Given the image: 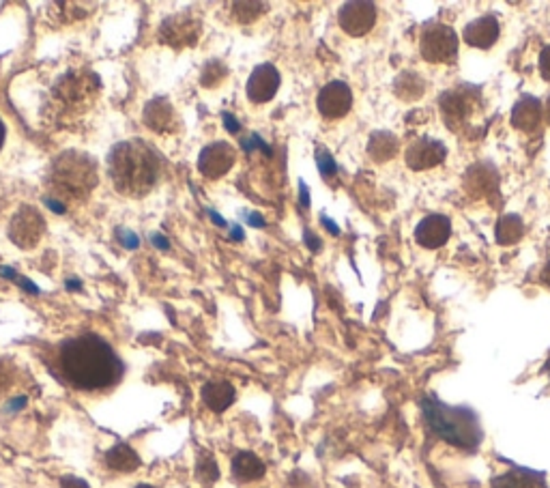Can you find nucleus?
<instances>
[{"label":"nucleus","mask_w":550,"mask_h":488,"mask_svg":"<svg viewBox=\"0 0 550 488\" xmlns=\"http://www.w3.org/2000/svg\"><path fill=\"white\" fill-rule=\"evenodd\" d=\"M119 241L123 243V248H130V250H136L138 246H140V239H138L134 232H130V231H123V228H121L119 231Z\"/></svg>","instance_id":"obj_30"},{"label":"nucleus","mask_w":550,"mask_h":488,"mask_svg":"<svg viewBox=\"0 0 550 488\" xmlns=\"http://www.w3.org/2000/svg\"><path fill=\"white\" fill-rule=\"evenodd\" d=\"M396 91H398L402 99H417L424 93V83H421V78L417 74L406 71V74L400 75L398 83H396Z\"/></svg>","instance_id":"obj_25"},{"label":"nucleus","mask_w":550,"mask_h":488,"mask_svg":"<svg viewBox=\"0 0 550 488\" xmlns=\"http://www.w3.org/2000/svg\"><path fill=\"white\" fill-rule=\"evenodd\" d=\"M279 89V74L273 65L264 63L258 65L256 69L252 71L248 80V98L254 101V104H267V101L273 99V95L278 93Z\"/></svg>","instance_id":"obj_11"},{"label":"nucleus","mask_w":550,"mask_h":488,"mask_svg":"<svg viewBox=\"0 0 550 488\" xmlns=\"http://www.w3.org/2000/svg\"><path fill=\"white\" fill-rule=\"evenodd\" d=\"M208 213H211V220H213V222H216V224H217V226H226V222H224V220H222V217H220V216H217V213H216V211H208Z\"/></svg>","instance_id":"obj_43"},{"label":"nucleus","mask_w":550,"mask_h":488,"mask_svg":"<svg viewBox=\"0 0 550 488\" xmlns=\"http://www.w3.org/2000/svg\"><path fill=\"white\" fill-rule=\"evenodd\" d=\"M467 187L475 196H492L499 187V177L495 168L488 164H477L467 172Z\"/></svg>","instance_id":"obj_17"},{"label":"nucleus","mask_w":550,"mask_h":488,"mask_svg":"<svg viewBox=\"0 0 550 488\" xmlns=\"http://www.w3.org/2000/svg\"><path fill=\"white\" fill-rule=\"evenodd\" d=\"M323 224H325V226H327V228H329V231H331V232H334V235H338V226H335V224H334V222H331V220H327V217H323Z\"/></svg>","instance_id":"obj_42"},{"label":"nucleus","mask_w":550,"mask_h":488,"mask_svg":"<svg viewBox=\"0 0 550 488\" xmlns=\"http://www.w3.org/2000/svg\"><path fill=\"white\" fill-rule=\"evenodd\" d=\"M539 71H542V78L550 83V45H546L539 54Z\"/></svg>","instance_id":"obj_31"},{"label":"nucleus","mask_w":550,"mask_h":488,"mask_svg":"<svg viewBox=\"0 0 550 488\" xmlns=\"http://www.w3.org/2000/svg\"><path fill=\"white\" fill-rule=\"evenodd\" d=\"M222 116H224V125H226V130H228V131H232V134H237V131L241 130V123H239V121L234 119L231 112H224Z\"/></svg>","instance_id":"obj_32"},{"label":"nucleus","mask_w":550,"mask_h":488,"mask_svg":"<svg viewBox=\"0 0 550 488\" xmlns=\"http://www.w3.org/2000/svg\"><path fill=\"white\" fill-rule=\"evenodd\" d=\"M110 179L125 196H145L160 179V157L142 140H125L112 149L108 157Z\"/></svg>","instance_id":"obj_2"},{"label":"nucleus","mask_w":550,"mask_h":488,"mask_svg":"<svg viewBox=\"0 0 550 488\" xmlns=\"http://www.w3.org/2000/svg\"><path fill=\"white\" fill-rule=\"evenodd\" d=\"M420 50L428 63H450L456 59L458 37L445 24H435L421 33Z\"/></svg>","instance_id":"obj_5"},{"label":"nucleus","mask_w":550,"mask_h":488,"mask_svg":"<svg viewBox=\"0 0 550 488\" xmlns=\"http://www.w3.org/2000/svg\"><path fill=\"white\" fill-rule=\"evenodd\" d=\"M445 155L447 149L443 142L435 138H420L406 149V164L412 170H426V168L441 164Z\"/></svg>","instance_id":"obj_12"},{"label":"nucleus","mask_w":550,"mask_h":488,"mask_svg":"<svg viewBox=\"0 0 550 488\" xmlns=\"http://www.w3.org/2000/svg\"><path fill=\"white\" fill-rule=\"evenodd\" d=\"M234 160H237V155H234V149L228 142H213V145L205 146L200 157H198V170L208 179H220L231 170Z\"/></svg>","instance_id":"obj_9"},{"label":"nucleus","mask_w":550,"mask_h":488,"mask_svg":"<svg viewBox=\"0 0 550 488\" xmlns=\"http://www.w3.org/2000/svg\"><path fill=\"white\" fill-rule=\"evenodd\" d=\"M299 194H302V202H303V207H308V187H305V183H302V185H299Z\"/></svg>","instance_id":"obj_40"},{"label":"nucleus","mask_w":550,"mask_h":488,"mask_svg":"<svg viewBox=\"0 0 550 488\" xmlns=\"http://www.w3.org/2000/svg\"><path fill=\"white\" fill-rule=\"evenodd\" d=\"M196 476L200 477L202 482H207V484H211V482H216L217 477H220L216 459H213L211 454H207V452H202L200 459L196 462Z\"/></svg>","instance_id":"obj_27"},{"label":"nucleus","mask_w":550,"mask_h":488,"mask_svg":"<svg viewBox=\"0 0 550 488\" xmlns=\"http://www.w3.org/2000/svg\"><path fill=\"white\" fill-rule=\"evenodd\" d=\"M69 288H78L80 287V279H67Z\"/></svg>","instance_id":"obj_45"},{"label":"nucleus","mask_w":550,"mask_h":488,"mask_svg":"<svg viewBox=\"0 0 550 488\" xmlns=\"http://www.w3.org/2000/svg\"><path fill=\"white\" fill-rule=\"evenodd\" d=\"M248 224H249V226L263 228V226H264V220H263L261 216H258V213H249V216H248Z\"/></svg>","instance_id":"obj_36"},{"label":"nucleus","mask_w":550,"mask_h":488,"mask_svg":"<svg viewBox=\"0 0 550 488\" xmlns=\"http://www.w3.org/2000/svg\"><path fill=\"white\" fill-rule=\"evenodd\" d=\"M18 282L22 284V288L24 291H30L33 295H37L39 293V288H35V284L30 282V279H24V278H18Z\"/></svg>","instance_id":"obj_37"},{"label":"nucleus","mask_w":550,"mask_h":488,"mask_svg":"<svg viewBox=\"0 0 550 488\" xmlns=\"http://www.w3.org/2000/svg\"><path fill=\"white\" fill-rule=\"evenodd\" d=\"M232 474L241 482L261 480L264 476V462L252 452H239L232 460Z\"/></svg>","instance_id":"obj_20"},{"label":"nucleus","mask_w":550,"mask_h":488,"mask_svg":"<svg viewBox=\"0 0 550 488\" xmlns=\"http://www.w3.org/2000/svg\"><path fill=\"white\" fill-rule=\"evenodd\" d=\"M539 121H542V104L536 98L524 95L516 101L512 110V125L516 130L533 131L539 125Z\"/></svg>","instance_id":"obj_16"},{"label":"nucleus","mask_w":550,"mask_h":488,"mask_svg":"<svg viewBox=\"0 0 550 488\" xmlns=\"http://www.w3.org/2000/svg\"><path fill=\"white\" fill-rule=\"evenodd\" d=\"M45 205H48L54 213H65V211H67V207H65L60 201H54V198H48V201H45Z\"/></svg>","instance_id":"obj_34"},{"label":"nucleus","mask_w":550,"mask_h":488,"mask_svg":"<svg viewBox=\"0 0 550 488\" xmlns=\"http://www.w3.org/2000/svg\"><path fill=\"white\" fill-rule=\"evenodd\" d=\"M305 243L310 246V250H318L320 248V241H317V239L312 237V232H305Z\"/></svg>","instance_id":"obj_38"},{"label":"nucleus","mask_w":550,"mask_h":488,"mask_svg":"<svg viewBox=\"0 0 550 488\" xmlns=\"http://www.w3.org/2000/svg\"><path fill=\"white\" fill-rule=\"evenodd\" d=\"M232 9V15L239 20V22L243 24H249L254 22V20L258 18V15L264 13V9H267V4L264 3H232L231 4Z\"/></svg>","instance_id":"obj_26"},{"label":"nucleus","mask_w":550,"mask_h":488,"mask_svg":"<svg viewBox=\"0 0 550 488\" xmlns=\"http://www.w3.org/2000/svg\"><path fill=\"white\" fill-rule=\"evenodd\" d=\"M450 235H452L450 217L439 216V213L424 217L415 228V241L420 243V246L428 248V250H436V248L445 246Z\"/></svg>","instance_id":"obj_13"},{"label":"nucleus","mask_w":550,"mask_h":488,"mask_svg":"<svg viewBox=\"0 0 550 488\" xmlns=\"http://www.w3.org/2000/svg\"><path fill=\"white\" fill-rule=\"evenodd\" d=\"M48 185L52 190L54 201L60 198L63 205L82 201L97 185V164L86 153L67 151L52 161Z\"/></svg>","instance_id":"obj_4"},{"label":"nucleus","mask_w":550,"mask_h":488,"mask_svg":"<svg viewBox=\"0 0 550 488\" xmlns=\"http://www.w3.org/2000/svg\"><path fill=\"white\" fill-rule=\"evenodd\" d=\"M317 164H318L320 175H323L325 179H331V177L335 175V170H338V168H335L334 157H331L325 149L317 151Z\"/></svg>","instance_id":"obj_29"},{"label":"nucleus","mask_w":550,"mask_h":488,"mask_svg":"<svg viewBox=\"0 0 550 488\" xmlns=\"http://www.w3.org/2000/svg\"><path fill=\"white\" fill-rule=\"evenodd\" d=\"M4 136H7V130H4V123L0 121V149H3V145H4Z\"/></svg>","instance_id":"obj_44"},{"label":"nucleus","mask_w":550,"mask_h":488,"mask_svg":"<svg viewBox=\"0 0 550 488\" xmlns=\"http://www.w3.org/2000/svg\"><path fill=\"white\" fill-rule=\"evenodd\" d=\"M492 488H548L542 474H533L527 469H512L507 474L495 477Z\"/></svg>","instance_id":"obj_19"},{"label":"nucleus","mask_w":550,"mask_h":488,"mask_svg":"<svg viewBox=\"0 0 550 488\" xmlns=\"http://www.w3.org/2000/svg\"><path fill=\"white\" fill-rule=\"evenodd\" d=\"M232 232H234V239H241V228L234 226V231H232Z\"/></svg>","instance_id":"obj_46"},{"label":"nucleus","mask_w":550,"mask_h":488,"mask_svg":"<svg viewBox=\"0 0 550 488\" xmlns=\"http://www.w3.org/2000/svg\"><path fill=\"white\" fill-rule=\"evenodd\" d=\"M499 20L492 15H482V18L473 20L465 28V42L473 48L488 50L499 39Z\"/></svg>","instance_id":"obj_15"},{"label":"nucleus","mask_w":550,"mask_h":488,"mask_svg":"<svg viewBox=\"0 0 550 488\" xmlns=\"http://www.w3.org/2000/svg\"><path fill=\"white\" fill-rule=\"evenodd\" d=\"M45 231V222L35 207H20L12 224H9V237L15 246L20 248H35L39 243Z\"/></svg>","instance_id":"obj_7"},{"label":"nucleus","mask_w":550,"mask_h":488,"mask_svg":"<svg viewBox=\"0 0 550 488\" xmlns=\"http://www.w3.org/2000/svg\"><path fill=\"white\" fill-rule=\"evenodd\" d=\"M106 462H108V467H112L114 471H123V474H127V471L138 469L140 459H138V454L130 445L121 444L112 447L108 454H106Z\"/></svg>","instance_id":"obj_23"},{"label":"nucleus","mask_w":550,"mask_h":488,"mask_svg":"<svg viewBox=\"0 0 550 488\" xmlns=\"http://www.w3.org/2000/svg\"><path fill=\"white\" fill-rule=\"evenodd\" d=\"M202 400L211 411H226L234 403V388L228 381H211L202 388Z\"/></svg>","instance_id":"obj_18"},{"label":"nucleus","mask_w":550,"mask_h":488,"mask_svg":"<svg viewBox=\"0 0 550 488\" xmlns=\"http://www.w3.org/2000/svg\"><path fill=\"white\" fill-rule=\"evenodd\" d=\"M340 27L346 33L353 35V37H361V35L370 33V28L376 22V7L374 3L368 0H353V3H346L340 9Z\"/></svg>","instance_id":"obj_8"},{"label":"nucleus","mask_w":550,"mask_h":488,"mask_svg":"<svg viewBox=\"0 0 550 488\" xmlns=\"http://www.w3.org/2000/svg\"><path fill=\"white\" fill-rule=\"evenodd\" d=\"M60 488H89V484L84 480H78V477H63Z\"/></svg>","instance_id":"obj_33"},{"label":"nucleus","mask_w":550,"mask_h":488,"mask_svg":"<svg viewBox=\"0 0 550 488\" xmlns=\"http://www.w3.org/2000/svg\"><path fill=\"white\" fill-rule=\"evenodd\" d=\"M224 75H226V67H224L220 60H211V63H207V67L202 69L200 83L202 86H216L220 84Z\"/></svg>","instance_id":"obj_28"},{"label":"nucleus","mask_w":550,"mask_h":488,"mask_svg":"<svg viewBox=\"0 0 550 488\" xmlns=\"http://www.w3.org/2000/svg\"><path fill=\"white\" fill-rule=\"evenodd\" d=\"M542 282L546 284V287L550 288V263L546 267H544V272H542Z\"/></svg>","instance_id":"obj_41"},{"label":"nucleus","mask_w":550,"mask_h":488,"mask_svg":"<svg viewBox=\"0 0 550 488\" xmlns=\"http://www.w3.org/2000/svg\"><path fill=\"white\" fill-rule=\"evenodd\" d=\"M398 151V138L389 131H376L368 142V153L374 161H387Z\"/></svg>","instance_id":"obj_21"},{"label":"nucleus","mask_w":550,"mask_h":488,"mask_svg":"<svg viewBox=\"0 0 550 488\" xmlns=\"http://www.w3.org/2000/svg\"><path fill=\"white\" fill-rule=\"evenodd\" d=\"M202 33L200 20L193 18L190 13H177L161 22L160 37L172 48H190L198 42Z\"/></svg>","instance_id":"obj_6"},{"label":"nucleus","mask_w":550,"mask_h":488,"mask_svg":"<svg viewBox=\"0 0 550 488\" xmlns=\"http://www.w3.org/2000/svg\"><path fill=\"white\" fill-rule=\"evenodd\" d=\"M317 106L320 114L327 116V119H340L353 106V93H350L349 84L335 80V83L323 86V91L318 93Z\"/></svg>","instance_id":"obj_10"},{"label":"nucleus","mask_w":550,"mask_h":488,"mask_svg":"<svg viewBox=\"0 0 550 488\" xmlns=\"http://www.w3.org/2000/svg\"><path fill=\"white\" fill-rule=\"evenodd\" d=\"M421 409H424V418L432 433L447 444L471 452L482 444L483 430L480 418L468 406L443 405L435 396H428L421 400Z\"/></svg>","instance_id":"obj_3"},{"label":"nucleus","mask_w":550,"mask_h":488,"mask_svg":"<svg viewBox=\"0 0 550 488\" xmlns=\"http://www.w3.org/2000/svg\"><path fill=\"white\" fill-rule=\"evenodd\" d=\"M136 488H153V486H146V484H140V486H136Z\"/></svg>","instance_id":"obj_48"},{"label":"nucleus","mask_w":550,"mask_h":488,"mask_svg":"<svg viewBox=\"0 0 550 488\" xmlns=\"http://www.w3.org/2000/svg\"><path fill=\"white\" fill-rule=\"evenodd\" d=\"M524 235V224L518 216H503L501 220L497 222L495 228V239L499 246H512V243L521 241Z\"/></svg>","instance_id":"obj_22"},{"label":"nucleus","mask_w":550,"mask_h":488,"mask_svg":"<svg viewBox=\"0 0 550 488\" xmlns=\"http://www.w3.org/2000/svg\"><path fill=\"white\" fill-rule=\"evenodd\" d=\"M0 276L9 278V279H15V282H18V276H15V272H13L12 267H0Z\"/></svg>","instance_id":"obj_39"},{"label":"nucleus","mask_w":550,"mask_h":488,"mask_svg":"<svg viewBox=\"0 0 550 488\" xmlns=\"http://www.w3.org/2000/svg\"><path fill=\"white\" fill-rule=\"evenodd\" d=\"M151 241H153V246L160 248V250H168V248H170V243H168L166 239H164V237H160V235H153V237H151Z\"/></svg>","instance_id":"obj_35"},{"label":"nucleus","mask_w":550,"mask_h":488,"mask_svg":"<svg viewBox=\"0 0 550 488\" xmlns=\"http://www.w3.org/2000/svg\"><path fill=\"white\" fill-rule=\"evenodd\" d=\"M145 123L157 134H168L179 127V119L170 101L166 98H155L145 106Z\"/></svg>","instance_id":"obj_14"},{"label":"nucleus","mask_w":550,"mask_h":488,"mask_svg":"<svg viewBox=\"0 0 550 488\" xmlns=\"http://www.w3.org/2000/svg\"><path fill=\"white\" fill-rule=\"evenodd\" d=\"M441 108H443V116H445V123H450L452 127H458L462 121H465L467 101L462 95L445 93L441 99Z\"/></svg>","instance_id":"obj_24"},{"label":"nucleus","mask_w":550,"mask_h":488,"mask_svg":"<svg viewBox=\"0 0 550 488\" xmlns=\"http://www.w3.org/2000/svg\"><path fill=\"white\" fill-rule=\"evenodd\" d=\"M60 370L80 390H104L123 374V364L108 342L93 334L71 338L60 347Z\"/></svg>","instance_id":"obj_1"},{"label":"nucleus","mask_w":550,"mask_h":488,"mask_svg":"<svg viewBox=\"0 0 550 488\" xmlns=\"http://www.w3.org/2000/svg\"><path fill=\"white\" fill-rule=\"evenodd\" d=\"M546 119H548V123H550V98L546 101Z\"/></svg>","instance_id":"obj_47"}]
</instances>
